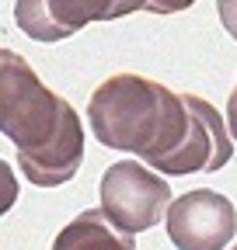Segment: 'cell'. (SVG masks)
Listing matches in <instances>:
<instances>
[{
  "label": "cell",
  "mask_w": 237,
  "mask_h": 250,
  "mask_svg": "<svg viewBox=\"0 0 237 250\" xmlns=\"http://www.w3.org/2000/svg\"><path fill=\"white\" fill-rule=\"evenodd\" d=\"M0 132L18 146V167L35 188L67 184L84 164L77 108L52 94L14 49H0Z\"/></svg>",
  "instance_id": "6da1fadb"
},
{
  "label": "cell",
  "mask_w": 237,
  "mask_h": 250,
  "mask_svg": "<svg viewBox=\"0 0 237 250\" xmlns=\"http://www.w3.org/2000/svg\"><path fill=\"white\" fill-rule=\"evenodd\" d=\"M185 118L189 111L182 94L136 73L108 77L87 104V125L95 139L115 153H136L146 167L178 146Z\"/></svg>",
  "instance_id": "7a4b0ae2"
},
{
  "label": "cell",
  "mask_w": 237,
  "mask_h": 250,
  "mask_svg": "<svg viewBox=\"0 0 237 250\" xmlns=\"http://www.w3.org/2000/svg\"><path fill=\"white\" fill-rule=\"evenodd\" d=\"M101 215L129 236L154 229L171 205V184L140 160H115L101 174Z\"/></svg>",
  "instance_id": "3957f363"
},
{
  "label": "cell",
  "mask_w": 237,
  "mask_h": 250,
  "mask_svg": "<svg viewBox=\"0 0 237 250\" xmlns=\"http://www.w3.org/2000/svg\"><path fill=\"white\" fill-rule=\"evenodd\" d=\"M182 101L189 111L185 132L178 139V146L150 170H157L161 177H185V174H213L227 167L234 156V139L227 132L223 115L199 94H182Z\"/></svg>",
  "instance_id": "277c9868"
},
{
  "label": "cell",
  "mask_w": 237,
  "mask_h": 250,
  "mask_svg": "<svg viewBox=\"0 0 237 250\" xmlns=\"http://www.w3.org/2000/svg\"><path fill=\"white\" fill-rule=\"evenodd\" d=\"M164 226L178 250H227L237 236V208L227 195L199 188L164 208Z\"/></svg>",
  "instance_id": "5b68a950"
},
{
  "label": "cell",
  "mask_w": 237,
  "mask_h": 250,
  "mask_svg": "<svg viewBox=\"0 0 237 250\" xmlns=\"http://www.w3.org/2000/svg\"><path fill=\"white\" fill-rule=\"evenodd\" d=\"M146 0H18L14 21L35 42H63L91 21H115L143 11Z\"/></svg>",
  "instance_id": "8992f818"
},
{
  "label": "cell",
  "mask_w": 237,
  "mask_h": 250,
  "mask_svg": "<svg viewBox=\"0 0 237 250\" xmlns=\"http://www.w3.org/2000/svg\"><path fill=\"white\" fill-rule=\"evenodd\" d=\"M49 250H136V240L115 229L101 215V208H84L59 229Z\"/></svg>",
  "instance_id": "52a82bcc"
},
{
  "label": "cell",
  "mask_w": 237,
  "mask_h": 250,
  "mask_svg": "<svg viewBox=\"0 0 237 250\" xmlns=\"http://www.w3.org/2000/svg\"><path fill=\"white\" fill-rule=\"evenodd\" d=\"M18 202V177L11 170V164L0 156V215H7Z\"/></svg>",
  "instance_id": "ba28073f"
},
{
  "label": "cell",
  "mask_w": 237,
  "mask_h": 250,
  "mask_svg": "<svg viewBox=\"0 0 237 250\" xmlns=\"http://www.w3.org/2000/svg\"><path fill=\"white\" fill-rule=\"evenodd\" d=\"M216 14H220V24L227 28V35L237 42V0H216Z\"/></svg>",
  "instance_id": "9c48e42d"
},
{
  "label": "cell",
  "mask_w": 237,
  "mask_h": 250,
  "mask_svg": "<svg viewBox=\"0 0 237 250\" xmlns=\"http://www.w3.org/2000/svg\"><path fill=\"white\" fill-rule=\"evenodd\" d=\"M195 4V0H146L143 11H150V14H182Z\"/></svg>",
  "instance_id": "30bf717a"
},
{
  "label": "cell",
  "mask_w": 237,
  "mask_h": 250,
  "mask_svg": "<svg viewBox=\"0 0 237 250\" xmlns=\"http://www.w3.org/2000/svg\"><path fill=\"white\" fill-rule=\"evenodd\" d=\"M227 132H230V139L237 143V87H234L230 101H227Z\"/></svg>",
  "instance_id": "8fae6325"
},
{
  "label": "cell",
  "mask_w": 237,
  "mask_h": 250,
  "mask_svg": "<svg viewBox=\"0 0 237 250\" xmlns=\"http://www.w3.org/2000/svg\"><path fill=\"white\" fill-rule=\"evenodd\" d=\"M230 250H237V240H234V247H230Z\"/></svg>",
  "instance_id": "7c38bea8"
}]
</instances>
